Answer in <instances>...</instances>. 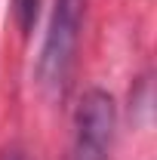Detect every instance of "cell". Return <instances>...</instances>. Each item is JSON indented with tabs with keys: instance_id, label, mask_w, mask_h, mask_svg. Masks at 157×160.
Segmentation results:
<instances>
[{
	"instance_id": "cell-2",
	"label": "cell",
	"mask_w": 157,
	"mask_h": 160,
	"mask_svg": "<svg viewBox=\"0 0 157 160\" xmlns=\"http://www.w3.org/2000/svg\"><path fill=\"white\" fill-rule=\"evenodd\" d=\"M114 139V99L102 89H89L77 108L74 160H108Z\"/></svg>"
},
{
	"instance_id": "cell-4",
	"label": "cell",
	"mask_w": 157,
	"mask_h": 160,
	"mask_svg": "<svg viewBox=\"0 0 157 160\" xmlns=\"http://www.w3.org/2000/svg\"><path fill=\"white\" fill-rule=\"evenodd\" d=\"M0 160H28V157H25V154H22L19 148H6V151H3V154H0Z\"/></svg>"
},
{
	"instance_id": "cell-1",
	"label": "cell",
	"mask_w": 157,
	"mask_h": 160,
	"mask_svg": "<svg viewBox=\"0 0 157 160\" xmlns=\"http://www.w3.org/2000/svg\"><path fill=\"white\" fill-rule=\"evenodd\" d=\"M83 12H86V0H56L53 22H49L46 43H43V56H40V80L53 96H62L68 86L80 43Z\"/></svg>"
},
{
	"instance_id": "cell-3",
	"label": "cell",
	"mask_w": 157,
	"mask_h": 160,
	"mask_svg": "<svg viewBox=\"0 0 157 160\" xmlns=\"http://www.w3.org/2000/svg\"><path fill=\"white\" fill-rule=\"evenodd\" d=\"M37 3L40 0H16V12H19V25L22 31H28L34 19H37Z\"/></svg>"
}]
</instances>
